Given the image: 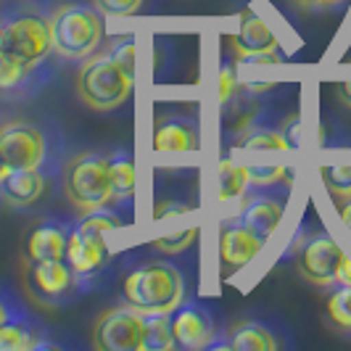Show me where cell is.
I'll return each instance as SVG.
<instances>
[{"label": "cell", "instance_id": "5b68a950", "mask_svg": "<svg viewBox=\"0 0 351 351\" xmlns=\"http://www.w3.org/2000/svg\"><path fill=\"white\" fill-rule=\"evenodd\" d=\"M0 29H3L5 51L14 53L19 61H24L32 69H37L48 58V53L53 51L51 21H45L43 16H35V14L16 16L0 24Z\"/></svg>", "mask_w": 351, "mask_h": 351}, {"label": "cell", "instance_id": "8992f818", "mask_svg": "<svg viewBox=\"0 0 351 351\" xmlns=\"http://www.w3.org/2000/svg\"><path fill=\"white\" fill-rule=\"evenodd\" d=\"M143 322H145V315L132 309L130 304L114 306L95 319L93 346L98 351H141Z\"/></svg>", "mask_w": 351, "mask_h": 351}, {"label": "cell", "instance_id": "cb8c5ba5", "mask_svg": "<svg viewBox=\"0 0 351 351\" xmlns=\"http://www.w3.org/2000/svg\"><path fill=\"white\" fill-rule=\"evenodd\" d=\"M328 317L335 328L351 330V285H338L328 299Z\"/></svg>", "mask_w": 351, "mask_h": 351}, {"label": "cell", "instance_id": "ffe728a7", "mask_svg": "<svg viewBox=\"0 0 351 351\" xmlns=\"http://www.w3.org/2000/svg\"><path fill=\"white\" fill-rule=\"evenodd\" d=\"M108 172H111V191H114V204L117 201H130L135 193V161L130 151H117L108 158Z\"/></svg>", "mask_w": 351, "mask_h": 351}, {"label": "cell", "instance_id": "f546056e", "mask_svg": "<svg viewBox=\"0 0 351 351\" xmlns=\"http://www.w3.org/2000/svg\"><path fill=\"white\" fill-rule=\"evenodd\" d=\"M232 90H235V71L225 66L222 74H219V101L222 104H228L230 98H232Z\"/></svg>", "mask_w": 351, "mask_h": 351}, {"label": "cell", "instance_id": "8fae6325", "mask_svg": "<svg viewBox=\"0 0 351 351\" xmlns=\"http://www.w3.org/2000/svg\"><path fill=\"white\" fill-rule=\"evenodd\" d=\"M175 346L185 351H201L214 343V319L198 304H180L172 312Z\"/></svg>", "mask_w": 351, "mask_h": 351}, {"label": "cell", "instance_id": "f1b7e54d", "mask_svg": "<svg viewBox=\"0 0 351 351\" xmlns=\"http://www.w3.org/2000/svg\"><path fill=\"white\" fill-rule=\"evenodd\" d=\"M145 0H93L95 11L104 14V16L124 19V16H135L143 8Z\"/></svg>", "mask_w": 351, "mask_h": 351}, {"label": "cell", "instance_id": "603a6c76", "mask_svg": "<svg viewBox=\"0 0 351 351\" xmlns=\"http://www.w3.org/2000/svg\"><path fill=\"white\" fill-rule=\"evenodd\" d=\"M32 66H27L24 61H19L14 53L0 51V93H16L29 82Z\"/></svg>", "mask_w": 351, "mask_h": 351}, {"label": "cell", "instance_id": "4dcf8cb0", "mask_svg": "<svg viewBox=\"0 0 351 351\" xmlns=\"http://www.w3.org/2000/svg\"><path fill=\"white\" fill-rule=\"evenodd\" d=\"M293 3L301 5L304 11H330V8L346 3V0H293Z\"/></svg>", "mask_w": 351, "mask_h": 351}, {"label": "cell", "instance_id": "d4e9b609", "mask_svg": "<svg viewBox=\"0 0 351 351\" xmlns=\"http://www.w3.org/2000/svg\"><path fill=\"white\" fill-rule=\"evenodd\" d=\"M248 151H288L291 143L285 141L280 130H251L241 143Z\"/></svg>", "mask_w": 351, "mask_h": 351}, {"label": "cell", "instance_id": "e0dca14e", "mask_svg": "<svg viewBox=\"0 0 351 351\" xmlns=\"http://www.w3.org/2000/svg\"><path fill=\"white\" fill-rule=\"evenodd\" d=\"M40 343V330L29 319L8 315L0 322V351H32Z\"/></svg>", "mask_w": 351, "mask_h": 351}, {"label": "cell", "instance_id": "44dd1931", "mask_svg": "<svg viewBox=\"0 0 351 351\" xmlns=\"http://www.w3.org/2000/svg\"><path fill=\"white\" fill-rule=\"evenodd\" d=\"M175 346V330H172V315H145L143 322V351H172Z\"/></svg>", "mask_w": 351, "mask_h": 351}, {"label": "cell", "instance_id": "52a82bcc", "mask_svg": "<svg viewBox=\"0 0 351 351\" xmlns=\"http://www.w3.org/2000/svg\"><path fill=\"white\" fill-rule=\"evenodd\" d=\"M24 288L43 306H58L74 291V269L66 259L51 262H27L24 267Z\"/></svg>", "mask_w": 351, "mask_h": 351}, {"label": "cell", "instance_id": "484cf974", "mask_svg": "<svg viewBox=\"0 0 351 351\" xmlns=\"http://www.w3.org/2000/svg\"><path fill=\"white\" fill-rule=\"evenodd\" d=\"M325 188L330 191L333 198L346 201L351 198V164H338V167H325L322 169Z\"/></svg>", "mask_w": 351, "mask_h": 351}, {"label": "cell", "instance_id": "30bf717a", "mask_svg": "<svg viewBox=\"0 0 351 351\" xmlns=\"http://www.w3.org/2000/svg\"><path fill=\"white\" fill-rule=\"evenodd\" d=\"M230 48L238 61H275L278 53V35L264 24L254 11H241L238 16V32L230 37Z\"/></svg>", "mask_w": 351, "mask_h": 351}, {"label": "cell", "instance_id": "83f0119b", "mask_svg": "<svg viewBox=\"0 0 351 351\" xmlns=\"http://www.w3.org/2000/svg\"><path fill=\"white\" fill-rule=\"evenodd\" d=\"M198 238V228H188V230H177V232H169V235H161L154 241V248L161 251V254H180L185 248H191Z\"/></svg>", "mask_w": 351, "mask_h": 351}, {"label": "cell", "instance_id": "ba28073f", "mask_svg": "<svg viewBox=\"0 0 351 351\" xmlns=\"http://www.w3.org/2000/svg\"><path fill=\"white\" fill-rule=\"evenodd\" d=\"M343 248L335 243L330 235H315L309 238L299 251L296 269L306 282L319 285V288H330L338 278V267L343 262Z\"/></svg>", "mask_w": 351, "mask_h": 351}, {"label": "cell", "instance_id": "7c38bea8", "mask_svg": "<svg viewBox=\"0 0 351 351\" xmlns=\"http://www.w3.org/2000/svg\"><path fill=\"white\" fill-rule=\"evenodd\" d=\"M74 275H93L108 262V246H106V232H98L85 225H77L69 232L66 256H64Z\"/></svg>", "mask_w": 351, "mask_h": 351}, {"label": "cell", "instance_id": "ac0fdd59", "mask_svg": "<svg viewBox=\"0 0 351 351\" xmlns=\"http://www.w3.org/2000/svg\"><path fill=\"white\" fill-rule=\"evenodd\" d=\"M230 349L235 351H275L278 349V338L272 330L262 322H238L230 333Z\"/></svg>", "mask_w": 351, "mask_h": 351}, {"label": "cell", "instance_id": "9c48e42d", "mask_svg": "<svg viewBox=\"0 0 351 351\" xmlns=\"http://www.w3.org/2000/svg\"><path fill=\"white\" fill-rule=\"evenodd\" d=\"M0 151L11 169H40L45 164V135L27 122L0 127Z\"/></svg>", "mask_w": 351, "mask_h": 351}, {"label": "cell", "instance_id": "4fadbf2b", "mask_svg": "<svg viewBox=\"0 0 351 351\" xmlns=\"http://www.w3.org/2000/svg\"><path fill=\"white\" fill-rule=\"evenodd\" d=\"M262 246V241L241 222L228 225V228H222V235H219V264L225 267V272H238L256 259Z\"/></svg>", "mask_w": 351, "mask_h": 351}, {"label": "cell", "instance_id": "277c9868", "mask_svg": "<svg viewBox=\"0 0 351 351\" xmlns=\"http://www.w3.org/2000/svg\"><path fill=\"white\" fill-rule=\"evenodd\" d=\"M104 40V21L98 11L85 5H64L51 16L53 51L66 61H85Z\"/></svg>", "mask_w": 351, "mask_h": 351}, {"label": "cell", "instance_id": "4316f807", "mask_svg": "<svg viewBox=\"0 0 351 351\" xmlns=\"http://www.w3.org/2000/svg\"><path fill=\"white\" fill-rule=\"evenodd\" d=\"M246 169L251 185H262V188L291 180V169L280 167V164H246Z\"/></svg>", "mask_w": 351, "mask_h": 351}, {"label": "cell", "instance_id": "9a60e30c", "mask_svg": "<svg viewBox=\"0 0 351 351\" xmlns=\"http://www.w3.org/2000/svg\"><path fill=\"white\" fill-rule=\"evenodd\" d=\"M282 214H285L282 201L272 198V195H256V198L246 201V206L241 211V225L251 230L262 243H267L280 228Z\"/></svg>", "mask_w": 351, "mask_h": 351}, {"label": "cell", "instance_id": "d6986e66", "mask_svg": "<svg viewBox=\"0 0 351 351\" xmlns=\"http://www.w3.org/2000/svg\"><path fill=\"white\" fill-rule=\"evenodd\" d=\"M154 148L158 154H180V151H195L198 135L193 127L185 122H167L161 124L154 135Z\"/></svg>", "mask_w": 351, "mask_h": 351}, {"label": "cell", "instance_id": "7402d4cb", "mask_svg": "<svg viewBox=\"0 0 351 351\" xmlns=\"http://www.w3.org/2000/svg\"><path fill=\"white\" fill-rule=\"evenodd\" d=\"M251 180H248V169L225 158L219 164V201L228 204V201H235L248 191Z\"/></svg>", "mask_w": 351, "mask_h": 351}, {"label": "cell", "instance_id": "2e32d148", "mask_svg": "<svg viewBox=\"0 0 351 351\" xmlns=\"http://www.w3.org/2000/svg\"><path fill=\"white\" fill-rule=\"evenodd\" d=\"M66 243L69 235L58 225H40L29 232L24 256L27 262H51V259H64L66 256Z\"/></svg>", "mask_w": 351, "mask_h": 351}, {"label": "cell", "instance_id": "d590c367", "mask_svg": "<svg viewBox=\"0 0 351 351\" xmlns=\"http://www.w3.org/2000/svg\"><path fill=\"white\" fill-rule=\"evenodd\" d=\"M8 169H11V167H8V161H5V156H3V151H0V180H3V177L8 175Z\"/></svg>", "mask_w": 351, "mask_h": 351}, {"label": "cell", "instance_id": "836d02e7", "mask_svg": "<svg viewBox=\"0 0 351 351\" xmlns=\"http://www.w3.org/2000/svg\"><path fill=\"white\" fill-rule=\"evenodd\" d=\"M341 219H343V225H346V230H349L351 235V198L341 201Z\"/></svg>", "mask_w": 351, "mask_h": 351}, {"label": "cell", "instance_id": "3957f363", "mask_svg": "<svg viewBox=\"0 0 351 351\" xmlns=\"http://www.w3.org/2000/svg\"><path fill=\"white\" fill-rule=\"evenodd\" d=\"M64 195L80 214L108 209L114 204L108 158L101 154H77L64 167Z\"/></svg>", "mask_w": 351, "mask_h": 351}, {"label": "cell", "instance_id": "6da1fadb", "mask_svg": "<svg viewBox=\"0 0 351 351\" xmlns=\"http://www.w3.org/2000/svg\"><path fill=\"white\" fill-rule=\"evenodd\" d=\"M185 299V280L172 264L148 262L124 280V304L141 315H172Z\"/></svg>", "mask_w": 351, "mask_h": 351}, {"label": "cell", "instance_id": "1f68e13d", "mask_svg": "<svg viewBox=\"0 0 351 351\" xmlns=\"http://www.w3.org/2000/svg\"><path fill=\"white\" fill-rule=\"evenodd\" d=\"M335 285H351V259L349 256H343V262H341V267H338Z\"/></svg>", "mask_w": 351, "mask_h": 351}, {"label": "cell", "instance_id": "8d00e7d4", "mask_svg": "<svg viewBox=\"0 0 351 351\" xmlns=\"http://www.w3.org/2000/svg\"><path fill=\"white\" fill-rule=\"evenodd\" d=\"M5 317H8V309H5V304H3V301H0V322H3V319H5Z\"/></svg>", "mask_w": 351, "mask_h": 351}, {"label": "cell", "instance_id": "7a4b0ae2", "mask_svg": "<svg viewBox=\"0 0 351 351\" xmlns=\"http://www.w3.org/2000/svg\"><path fill=\"white\" fill-rule=\"evenodd\" d=\"M135 71L127 69L114 53L85 58L77 77V95L93 111H114L130 101Z\"/></svg>", "mask_w": 351, "mask_h": 351}, {"label": "cell", "instance_id": "5bb4252c", "mask_svg": "<svg viewBox=\"0 0 351 351\" xmlns=\"http://www.w3.org/2000/svg\"><path fill=\"white\" fill-rule=\"evenodd\" d=\"M45 193V177L40 169H8V175L0 180V198L11 209H27L40 201Z\"/></svg>", "mask_w": 351, "mask_h": 351}, {"label": "cell", "instance_id": "d6a6232c", "mask_svg": "<svg viewBox=\"0 0 351 351\" xmlns=\"http://www.w3.org/2000/svg\"><path fill=\"white\" fill-rule=\"evenodd\" d=\"M185 211H191V206H164V204H158L156 206V219H164V217H175V214H185Z\"/></svg>", "mask_w": 351, "mask_h": 351}, {"label": "cell", "instance_id": "e575fe53", "mask_svg": "<svg viewBox=\"0 0 351 351\" xmlns=\"http://www.w3.org/2000/svg\"><path fill=\"white\" fill-rule=\"evenodd\" d=\"M338 95H341V101L351 108V80L349 82H341V85H338Z\"/></svg>", "mask_w": 351, "mask_h": 351}]
</instances>
